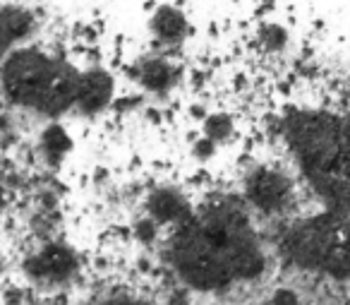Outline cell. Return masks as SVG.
I'll use <instances>...</instances> for the list:
<instances>
[{
	"label": "cell",
	"instance_id": "cell-1",
	"mask_svg": "<svg viewBox=\"0 0 350 305\" xmlns=\"http://www.w3.org/2000/svg\"><path fill=\"white\" fill-rule=\"evenodd\" d=\"M173 260L183 279L202 291L254 279L264 269L250 221L243 212L226 207L197 221L187 219L173 243Z\"/></svg>",
	"mask_w": 350,
	"mask_h": 305
},
{
	"label": "cell",
	"instance_id": "cell-2",
	"mask_svg": "<svg viewBox=\"0 0 350 305\" xmlns=\"http://www.w3.org/2000/svg\"><path fill=\"white\" fill-rule=\"evenodd\" d=\"M286 125L312 185L334 207H350V123L326 113H300Z\"/></svg>",
	"mask_w": 350,
	"mask_h": 305
},
{
	"label": "cell",
	"instance_id": "cell-3",
	"mask_svg": "<svg viewBox=\"0 0 350 305\" xmlns=\"http://www.w3.org/2000/svg\"><path fill=\"white\" fill-rule=\"evenodd\" d=\"M3 87L10 101L58 116L77 103L79 75L63 60L36 51H17L3 65Z\"/></svg>",
	"mask_w": 350,
	"mask_h": 305
},
{
	"label": "cell",
	"instance_id": "cell-4",
	"mask_svg": "<svg viewBox=\"0 0 350 305\" xmlns=\"http://www.w3.org/2000/svg\"><path fill=\"white\" fill-rule=\"evenodd\" d=\"M283 250L297 265L350 279V207L297 223L286 233Z\"/></svg>",
	"mask_w": 350,
	"mask_h": 305
},
{
	"label": "cell",
	"instance_id": "cell-5",
	"mask_svg": "<svg viewBox=\"0 0 350 305\" xmlns=\"http://www.w3.org/2000/svg\"><path fill=\"white\" fill-rule=\"evenodd\" d=\"M288 195H291V183L276 171L262 169L247 180V197L264 212L283 207Z\"/></svg>",
	"mask_w": 350,
	"mask_h": 305
},
{
	"label": "cell",
	"instance_id": "cell-6",
	"mask_svg": "<svg viewBox=\"0 0 350 305\" xmlns=\"http://www.w3.org/2000/svg\"><path fill=\"white\" fill-rule=\"evenodd\" d=\"M113 80L103 70H92V73L79 77L77 89V106L82 113H96L111 101Z\"/></svg>",
	"mask_w": 350,
	"mask_h": 305
},
{
	"label": "cell",
	"instance_id": "cell-7",
	"mask_svg": "<svg viewBox=\"0 0 350 305\" xmlns=\"http://www.w3.org/2000/svg\"><path fill=\"white\" fill-rule=\"evenodd\" d=\"M27 269L34 276H41V279H65V276L72 274L75 257L68 247L49 245L39 257H34V260L27 265Z\"/></svg>",
	"mask_w": 350,
	"mask_h": 305
},
{
	"label": "cell",
	"instance_id": "cell-8",
	"mask_svg": "<svg viewBox=\"0 0 350 305\" xmlns=\"http://www.w3.org/2000/svg\"><path fill=\"white\" fill-rule=\"evenodd\" d=\"M149 212L156 221H187L190 219L187 202L173 190H159L156 195H151Z\"/></svg>",
	"mask_w": 350,
	"mask_h": 305
},
{
	"label": "cell",
	"instance_id": "cell-9",
	"mask_svg": "<svg viewBox=\"0 0 350 305\" xmlns=\"http://www.w3.org/2000/svg\"><path fill=\"white\" fill-rule=\"evenodd\" d=\"M151 29H154L163 41L173 44V41L183 39L187 25H185V17H183L178 10H173V8H161V10L156 12L154 22H151Z\"/></svg>",
	"mask_w": 350,
	"mask_h": 305
},
{
	"label": "cell",
	"instance_id": "cell-10",
	"mask_svg": "<svg viewBox=\"0 0 350 305\" xmlns=\"http://www.w3.org/2000/svg\"><path fill=\"white\" fill-rule=\"evenodd\" d=\"M31 27H34V20L29 12L17 10V8L3 10V41H5V46H10L17 39H25L31 32Z\"/></svg>",
	"mask_w": 350,
	"mask_h": 305
},
{
	"label": "cell",
	"instance_id": "cell-11",
	"mask_svg": "<svg viewBox=\"0 0 350 305\" xmlns=\"http://www.w3.org/2000/svg\"><path fill=\"white\" fill-rule=\"evenodd\" d=\"M139 80L146 89L165 92L173 84V70L165 60H149L139 68Z\"/></svg>",
	"mask_w": 350,
	"mask_h": 305
},
{
	"label": "cell",
	"instance_id": "cell-12",
	"mask_svg": "<svg viewBox=\"0 0 350 305\" xmlns=\"http://www.w3.org/2000/svg\"><path fill=\"white\" fill-rule=\"evenodd\" d=\"M44 149H46V154L49 156H63L65 151L70 149V137L65 135V130L63 127H58V125H53V127H49V130L44 132Z\"/></svg>",
	"mask_w": 350,
	"mask_h": 305
},
{
	"label": "cell",
	"instance_id": "cell-13",
	"mask_svg": "<svg viewBox=\"0 0 350 305\" xmlns=\"http://www.w3.org/2000/svg\"><path fill=\"white\" fill-rule=\"evenodd\" d=\"M204 130L211 140H226L230 135V130H233V123H230L228 116H211L206 118Z\"/></svg>",
	"mask_w": 350,
	"mask_h": 305
},
{
	"label": "cell",
	"instance_id": "cell-14",
	"mask_svg": "<svg viewBox=\"0 0 350 305\" xmlns=\"http://www.w3.org/2000/svg\"><path fill=\"white\" fill-rule=\"evenodd\" d=\"M262 39H264V44H267L269 49H283V44H286V32H283L281 27L271 25L269 29H264Z\"/></svg>",
	"mask_w": 350,
	"mask_h": 305
},
{
	"label": "cell",
	"instance_id": "cell-15",
	"mask_svg": "<svg viewBox=\"0 0 350 305\" xmlns=\"http://www.w3.org/2000/svg\"><path fill=\"white\" fill-rule=\"evenodd\" d=\"M135 233H137V238H139V241H144V243L154 241V236H156L154 219H142V221L135 226Z\"/></svg>",
	"mask_w": 350,
	"mask_h": 305
},
{
	"label": "cell",
	"instance_id": "cell-16",
	"mask_svg": "<svg viewBox=\"0 0 350 305\" xmlns=\"http://www.w3.org/2000/svg\"><path fill=\"white\" fill-rule=\"evenodd\" d=\"M195 154L200 156V159H209V156L214 154V140H211V137L197 140L195 142Z\"/></svg>",
	"mask_w": 350,
	"mask_h": 305
},
{
	"label": "cell",
	"instance_id": "cell-17",
	"mask_svg": "<svg viewBox=\"0 0 350 305\" xmlns=\"http://www.w3.org/2000/svg\"><path fill=\"white\" fill-rule=\"evenodd\" d=\"M271 303H276V305H281V303H297V295L293 293V291H288V289H281L271 298Z\"/></svg>",
	"mask_w": 350,
	"mask_h": 305
},
{
	"label": "cell",
	"instance_id": "cell-18",
	"mask_svg": "<svg viewBox=\"0 0 350 305\" xmlns=\"http://www.w3.org/2000/svg\"><path fill=\"white\" fill-rule=\"evenodd\" d=\"M192 116H197V118H204L206 113H204V108H202V106H192Z\"/></svg>",
	"mask_w": 350,
	"mask_h": 305
},
{
	"label": "cell",
	"instance_id": "cell-19",
	"mask_svg": "<svg viewBox=\"0 0 350 305\" xmlns=\"http://www.w3.org/2000/svg\"><path fill=\"white\" fill-rule=\"evenodd\" d=\"M146 116H149V121H154V123H159V121H161V113H159V111H149Z\"/></svg>",
	"mask_w": 350,
	"mask_h": 305
},
{
	"label": "cell",
	"instance_id": "cell-20",
	"mask_svg": "<svg viewBox=\"0 0 350 305\" xmlns=\"http://www.w3.org/2000/svg\"><path fill=\"white\" fill-rule=\"evenodd\" d=\"M178 3H180V5H183V3H185V0H178Z\"/></svg>",
	"mask_w": 350,
	"mask_h": 305
}]
</instances>
